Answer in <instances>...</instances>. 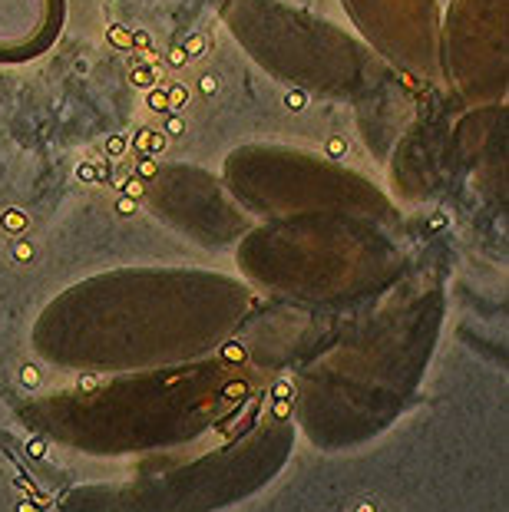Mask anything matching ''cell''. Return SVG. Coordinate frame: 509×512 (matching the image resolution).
I'll list each match as a JSON object with an SVG mask.
<instances>
[{
    "label": "cell",
    "mask_w": 509,
    "mask_h": 512,
    "mask_svg": "<svg viewBox=\"0 0 509 512\" xmlns=\"http://www.w3.org/2000/svg\"><path fill=\"white\" fill-rule=\"evenodd\" d=\"M166 136H182L186 133V123H182V116L176 113H166V129H162Z\"/></svg>",
    "instance_id": "cell-12"
},
{
    "label": "cell",
    "mask_w": 509,
    "mask_h": 512,
    "mask_svg": "<svg viewBox=\"0 0 509 512\" xmlns=\"http://www.w3.org/2000/svg\"><path fill=\"white\" fill-rule=\"evenodd\" d=\"M129 83L136 86V90H153L156 86V80H153V67H136L133 73H129Z\"/></svg>",
    "instance_id": "cell-4"
},
{
    "label": "cell",
    "mask_w": 509,
    "mask_h": 512,
    "mask_svg": "<svg viewBox=\"0 0 509 512\" xmlns=\"http://www.w3.org/2000/svg\"><path fill=\"white\" fill-rule=\"evenodd\" d=\"M182 50H186L189 60H199V57H205V53H209V37H205V34H192Z\"/></svg>",
    "instance_id": "cell-2"
},
{
    "label": "cell",
    "mask_w": 509,
    "mask_h": 512,
    "mask_svg": "<svg viewBox=\"0 0 509 512\" xmlns=\"http://www.w3.org/2000/svg\"><path fill=\"white\" fill-rule=\"evenodd\" d=\"M166 96H169V113H179L182 106L189 103V90L182 83H172V86H166Z\"/></svg>",
    "instance_id": "cell-1"
},
{
    "label": "cell",
    "mask_w": 509,
    "mask_h": 512,
    "mask_svg": "<svg viewBox=\"0 0 509 512\" xmlns=\"http://www.w3.org/2000/svg\"><path fill=\"white\" fill-rule=\"evenodd\" d=\"M308 106V93L305 90H291L288 96H285V110L288 113H301Z\"/></svg>",
    "instance_id": "cell-7"
},
{
    "label": "cell",
    "mask_w": 509,
    "mask_h": 512,
    "mask_svg": "<svg viewBox=\"0 0 509 512\" xmlns=\"http://www.w3.org/2000/svg\"><path fill=\"white\" fill-rule=\"evenodd\" d=\"M113 209H116L119 215H136V199H129V195H119Z\"/></svg>",
    "instance_id": "cell-14"
},
{
    "label": "cell",
    "mask_w": 509,
    "mask_h": 512,
    "mask_svg": "<svg viewBox=\"0 0 509 512\" xmlns=\"http://www.w3.org/2000/svg\"><path fill=\"white\" fill-rule=\"evenodd\" d=\"M215 90H219V80H215L212 73H205L202 80H199V93H202V96H212Z\"/></svg>",
    "instance_id": "cell-15"
},
{
    "label": "cell",
    "mask_w": 509,
    "mask_h": 512,
    "mask_svg": "<svg viewBox=\"0 0 509 512\" xmlns=\"http://www.w3.org/2000/svg\"><path fill=\"white\" fill-rule=\"evenodd\" d=\"M133 47L146 50V47H149V34H143V30H136V34H133Z\"/></svg>",
    "instance_id": "cell-18"
},
{
    "label": "cell",
    "mask_w": 509,
    "mask_h": 512,
    "mask_svg": "<svg viewBox=\"0 0 509 512\" xmlns=\"http://www.w3.org/2000/svg\"><path fill=\"white\" fill-rule=\"evenodd\" d=\"M166 63H169L172 70H182V67H189V57H186V50H182V47H179V50H172L169 57H166Z\"/></svg>",
    "instance_id": "cell-13"
},
{
    "label": "cell",
    "mask_w": 509,
    "mask_h": 512,
    "mask_svg": "<svg viewBox=\"0 0 509 512\" xmlns=\"http://www.w3.org/2000/svg\"><path fill=\"white\" fill-rule=\"evenodd\" d=\"M344 152H348V143H344L341 136H334V139H328V143H324V156H331V159H341Z\"/></svg>",
    "instance_id": "cell-11"
},
{
    "label": "cell",
    "mask_w": 509,
    "mask_h": 512,
    "mask_svg": "<svg viewBox=\"0 0 509 512\" xmlns=\"http://www.w3.org/2000/svg\"><path fill=\"white\" fill-rule=\"evenodd\" d=\"M126 149H129V139L126 136H110V139H106V152H110L113 159H123Z\"/></svg>",
    "instance_id": "cell-9"
},
{
    "label": "cell",
    "mask_w": 509,
    "mask_h": 512,
    "mask_svg": "<svg viewBox=\"0 0 509 512\" xmlns=\"http://www.w3.org/2000/svg\"><path fill=\"white\" fill-rule=\"evenodd\" d=\"M146 106L153 113H169V96H166V86H153L146 96Z\"/></svg>",
    "instance_id": "cell-3"
},
{
    "label": "cell",
    "mask_w": 509,
    "mask_h": 512,
    "mask_svg": "<svg viewBox=\"0 0 509 512\" xmlns=\"http://www.w3.org/2000/svg\"><path fill=\"white\" fill-rule=\"evenodd\" d=\"M162 149H166V133H156L153 129L149 133V152H162Z\"/></svg>",
    "instance_id": "cell-16"
},
{
    "label": "cell",
    "mask_w": 509,
    "mask_h": 512,
    "mask_svg": "<svg viewBox=\"0 0 509 512\" xmlns=\"http://www.w3.org/2000/svg\"><path fill=\"white\" fill-rule=\"evenodd\" d=\"M119 189H123V195H129V199H143L146 195V179H139V176H129L123 185H119Z\"/></svg>",
    "instance_id": "cell-6"
},
{
    "label": "cell",
    "mask_w": 509,
    "mask_h": 512,
    "mask_svg": "<svg viewBox=\"0 0 509 512\" xmlns=\"http://www.w3.org/2000/svg\"><path fill=\"white\" fill-rule=\"evenodd\" d=\"M159 172V166L153 162V156H139V166H136V176L139 179H153Z\"/></svg>",
    "instance_id": "cell-10"
},
{
    "label": "cell",
    "mask_w": 509,
    "mask_h": 512,
    "mask_svg": "<svg viewBox=\"0 0 509 512\" xmlns=\"http://www.w3.org/2000/svg\"><path fill=\"white\" fill-rule=\"evenodd\" d=\"M110 43L113 47H123V50H129L133 47V30H126V27H119V24H110Z\"/></svg>",
    "instance_id": "cell-5"
},
{
    "label": "cell",
    "mask_w": 509,
    "mask_h": 512,
    "mask_svg": "<svg viewBox=\"0 0 509 512\" xmlns=\"http://www.w3.org/2000/svg\"><path fill=\"white\" fill-rule=\"evenodd\" d=\"M27 225V215L20 212V209H7L4 212V228L7 232H17V228H24Z\"/></svg>",
    "instance_id": "cell-8"
},
{
    "label": "cell",
    "mask_w": 509,
    "mask_h": 512,
    "mask_svg": "<svg viewBox=\"0 0 509 512\" xmlns=\"http://www.w3.org/2000/svg\"><path fill=\"white\" fill-rule=\"evenodd\" d=\"M77 176H80V179L86 182V179H93V176H96V172H93L90 166H80V169H77Z\"/></svg>",
    "instance_id": "cell-19"
},
{
    "label": "cell",
    "mask_w": 509,
    "mask_h": 512,
    "mask_svg": "<svg viewBox=\"0 0 509 512\" xmlns=\"http://www.w3.org/2000/svg\"><path fill=\"white\" fill-rule=\"evenodd\" d=\"M149 133H153V129H139V133H136V152H146L149 149Z\"/></svg>",
    "instance_id": "cell-17"
}]
</instances>
